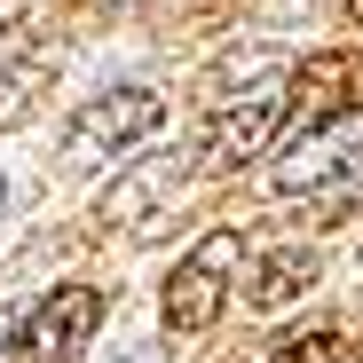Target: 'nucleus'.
I'll list each match as a JSON object with an SVG mask.
<instances>
[{"mask_svg":"<svg viewBox=\"0 0 363 363\" xmlns=\"http://www.w3.org/2000/svg\"><path fill=\"white\" fill-rule=\"evenodd\" d=\"M0 190H9V182H0Z\"/></svg>","mask_w":363,"mask_h":363,"instance_id":"nucleus-12","label":"nucleus"},{"mask_svg":"<svg viewBox=\"0 0 363 363\" xmlns=\"http://www.w3.org/2000/svg\"><path fill=\"white\" fill-rule=\"evenodd\" d=\"M269 363H355V347H347L340 332H300V340H284Z\"/></svg>","mask_w":363,"mask_h":363,"instance_id":"nucleus-9","label":"nucleus"},{"mask_svg":"<svg viewBox=\"0 0 363 363\" xmlns=\"http://www.w3.org/2000/svg\"><path fill=\"white\" fill-rule=\"evenodd\" d=\"M347 16H355V24H363V0H347Z\"/></svg>","mask_w":363,"mask_h":363,"instance_id":"nucleus-11","label":"nucleus"},{"mask_svg":"<svg viewBox=\"0 0 363 363\" xmlns=\"http://www.w3.org/2000/svg\"><path fill=\"white\" fill-rule=\"evenodd\" d=\"M316 284V253H300V245H277L261 269H253V284H245V308H284V300H300V292H308Z\"/></svg>","mask_w":363,"mask_h":363,"instance_id":"nucleus-6","label":"nucleus"},{"mask_svg":"<svg viewBox=\"0 0 363 363\" xmlns=\"http://www.w3.org/2000/svg\"><path fill=\"white\" fill-rule=\"evenodd\" d=\"M347 111H363V48L308 55V64L292 72V87H284V135L292 143L300 135H324V127H340Z\"/></svg>","mask_w":363,"mask_h":363,"instance_id":"nucleus-5","label":"nucleus"},{"mask_svg":"<svg viewBox=\"0 0 363 363\" xmlns=\"http://www.w3.org/2000/svg\"><path fill=\"white\" fill-rule=\"evenodd\" d=\"M95 324H103V292L95 284H55L40 308L9 332V355L0 363H79L87 340H95Z\"/></svg>","mask_w":363,"mask_h":363,"instance_id":"nucleus-4","label":"nucleus"},{"mask_svg":"<svg viewBox=\"0 0 363 363\" xmlns=\"http://www.w3.org/2000/svg\"><path fill=\"white\" fill-rule=\"evenodd\" d=\"M284 87H292V72L245 87V95H213V111H206V143H198V166H206V174H237L245 158H261V143L284 127Z\"/></svg>","mask_w":363,"mask_h":363,"instance_id":"nucleus-2","label":"nucleus"},{"mask_svg":"<svg viewBox=\"0 0 363 363\" xmlns=\"http://www.w3.org/2000/svg\"><path fill=\"white\" fill-rule=\"evenodd\" d=\"M182 190V174H174V158H158V166H143L135 182H118V190L103 198V221H143L150 206H166Z\"/></svg>","mask_w":363,"mask_h":363,"instance_id":"nucleus-7","label":"nucleus"},{"mask_svg":"<svg viewBox=\"0 0 363 363\" xmlns=\"http://www.w3.org/2000/svg\"><path fill=\"white\" fill-rule=\"evenodd\" d=\"M40 95H48V72L32 64V55H9V64H0V135L24 127V118L40 111Z\"/></svg>","mask_w":363,"mask_h":363,"instance_id":"nucleus-8","label":"nucleus"},{"mask_svg":"<svg viewBox=\"0 0 363 363\" xmlns=\"http://www.w3.org/2000/svg\"><path fill=\"white\" fill-rule=\"evenodd\" d=\"M237 253H245V237L213 229V237H198V245L174 261V277H166V332H182V340L213 332L221 300H229V277H237Z\"/></svg>","mask_w":363,"mask_h":363,"instance_id":"nucleus-3","label":"nucleus"},{"mask_svg":"<svg viewBox=\"0 0 363 363\" xmlns=\"http://www.w3.org/2000/svg\"><path fill=\"white\" fill-rule=\"evenodd\" d=\"M166 127V95L158 87H111L95 103H79V118L64 127V166L87 174V166H111V158H127L143 135Z\"/></svg>","mask_w":363,"mask_h":363,"instance_id":"nucleus-1","label":"nucleus"},{"mask_svg":"<svg viewBox=\"0 0 363 363\" xmlns=\"http://www.w3.org/2000/svg\"><path fill=\"white\" fill-rule=\"evenodd\" d=\"M24 9H32V0H0V32H9V24H24Z\"/></svg>","mask_w":363,"mask_h":363,"instance_id":"nucleus-10","label":"nucleus"}]
</instances>
